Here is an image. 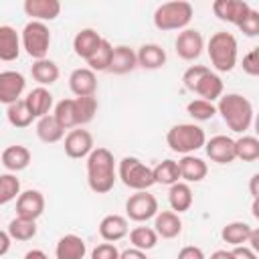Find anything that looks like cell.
Returning a JSON list of instances; mask_svg holds the SVG:
<instances>
[{
	"label": "cell",
	"instance_id": "1",
	"mask_svg": "<svg viewBox=\"0 0 259 259\" xmlns=\"http://www.w3.org/2000/svg\"><path fill=\"white\" fill-rule=\"evenodd\" d=\"M117 180L115 160L107 148H95L87 158V184L95 194H107Z\"/></svg>",
	"mask_w": 259,
	"mask_h": 259
},
{
	"label": "cell",
	"instance_id": "2",
	"mask_svg": "<svg viewBox=\"0 0 259 259\" xmlns=\"http://www.w3.org/2000/svg\"><path fill=\"white\" fill-rule=\"evenodd\" d=\"M217 111L221 113V117L229 125V130L235 134L247 132L255 119L251 101L247 97H243L241 93H225L217 103Z\"/></svg>",
	"mask_w": 259,
	"mask_h": 259
},
{
	"label": "cell",
	"instance_id": "3",
	"mask_svg": "<svg viewBox=\"0 0 259 259\" xmlns=\"http://www.w3.org/2000/svg\"><path fill=\"white\" fill-rule=\"evenodd\" d=\"M237 49H239L237 38L227 30L214 32L206 45V53L210 57V63L219 73H229L235 69L237 55H239Z\"/></svg>",
	"mask_w": 259,
	"mask_h": 259
},
{
	"label": "cell",
	"instance_id": "4",
	"mask_svg": "<svg viewBox=\"0 0 259 259\" xmlns=\"http://www.w3.org/2000/svg\"><path fill=\"white\" fill-rule=\"evenodd\" d=\"M166 144L172 152L188 156L206 146V134L196 123H176L166 134Z\"/></svg>",
	"mask_w": 259,
	"mask_h": 259
},
{
	"label": "cell",
	"instance_id": "5",
	"mask_svg": "<svg viewBox=\"0 0 259 259\" xmlns=\"http://www.w3.org/2000/svg\"><path fill=\"white\" fill-rule=\"evenodd\" d=\"M194 16L192 4L186 0L164 2L154 12V26L158 30H184Z\"/></svg>",
	"mask_w": 259,
	"mask_h": 259
},
{
	"label": "cell",
	"instance_id": "6",
	"mask_svg": "<svg viewBox=\"0 0 259 259\" xmlns=\"http://www.w3.org/2000/svg\"><path fill=\"white\" fill-rule=\"evenodd\" d=\"M117 178L123 182V186L140 192V190H148L150 186L156 184L154 178V168L146 166L140 158L136 156H125L119 160L117 166Z\"/></svg>",
	"mask_w": 259,
	"mask_h": 259
},
{
	"label": "cell",
	"instance_id": "7",
	"mask_svg": "<svg viewBox=\"0 0 259 259\" xmlns=\"http://www.w3.org/2000/svg\"><path fill=\"white\" fill-rule=\"evenodd\" d=\"M20 38H22V49L30 59L34 61L47 59V53L51 47V30L45 22H38V20L26 22L20 32Z\"/></svg>",
	"mask_w": 259,
	"mask_h": 259
},
{
	"label": "cell",
	"instance_id": "8",
	"mask_svg": "<svg viewBox=\"0 0 259 259\" xmlns=\"http://www.w3.org/2000/svg\"><path fill=\"white\" fill-rule=\"evenodd\" d=\"M158 212H160L158 210V198L154 194H150L148 190L134 192L125 200V214H127V219H132L136 223H146L150 219H156Z\"/></svg>",
	"mask_w": 259,
	"mask_h": 259
},
{
	"label": "cell",
	"instance_id": "9",
	"mask_svg": "<svg viewBox=\"0 0 259 259\" xmlns=\"http://www.w3.org/2000/svg\"><path fill=\"white\" fill-rule=\"evenodd\" d=\"M174 49H176V55L184 61H194L202 55V49H204V38L200 34V30L196 28H184L178 32L176 40H174Z\"/></svg>",
	"mask_w": 259,
	"mask_h": 259
},
{
	"label": "cell",
	"instance_id": "10",
	"mask_svg": "<svg viewBox=\"0 0 259 259\" xmlns=\"http://www.w3.org/2000/svg\"><path fill=\"white\" fill-rule=\"evenodd\" d=\"M93 136L91 132L83 130V127H77V130H71L67 136H65V154L69 158H89V154L93 152Z\"/></svg>",
	"mask_w": 259,
	"mask_h": 259
},
{
	"label": "cell",
	"instance_id": "11",
	"mask_svg": "<svg viewBox=\"0 0 259 259\" xmlns=\"http://www.w3.org/2000/svg\"><path fill=\"white\" fill-rule=\"evenodd\" d=\"M26 81L24 75L18 71H2L0 73V101L4 105H12L24 93Z\"/></svg>",
	"mask_w": 259,
	"mask_h": 259
},
{
	"label": "cell",
	"instance_id": "12",
	"mask_svg": "<svg viewBox=\"0 0 259 259\" xmlns=\"http://www.w3.org/2000/svg\"><path fill=\"white\" fill-rule=\"evenodd\" d=\"M204 150L206 156L217 164H231L233 160H237V146L235 140L229 136H212L206 142Z\"/></svg>",
	"mask_w": 259,
	"mask_h": 259
},
{
	"label": "cell",
	"instance_id": "13",
	"mask_svg": "<svg viewBox=\"0 0 259 259\" xmlns=\"http://www.w3.org/2000/svg\"><path fill=\"white\" fill-rule=\"evenodd\" d=\"M251 6L245 0H217L212 2V12L219 20L223 22H231L235 26L241 24V20L249 14Z\"/></svg>",
	"mask_w": 259,
	"mask_h": 259
},
{
	"label": "cell",
	"instance_id": "14",
	"mask_svg": "<svg viewBox=\"0 0 259 259\" xmlns=\"http://www.w3.org/2000/svg\"><path fill=\"white\" fill-rule=\"evenodd\" d=\"M42 212H45V196L40 190L30 188V190H24L16 198V217L36 221Z\"/></svg>",
	"mask_w": 259,
	"mask_h": 259
},
{
	"label": "cell",
	"instance_id": "15",
	"mask_svg": "<svg viewBox=\"0 0 259 259\" xmlns=\"http://www.w3.org/2000/svg\"><path fill=\"white\" fill-rule=\"evenodd\" d=\"M69 87L75 97H89L97 91V75L89 67H79L69 75Z\"/></svg>",
	"mask_w": 259,
	"mask_h": 259
},
{
	"label": "cell",
	"instance_id": "16",
	"mask_svg": "<svg viewBox=\"0 0 259 259\" xmlns=\"http://www.w3.org/2000/svg\"><path fill=\"white\" fill-rule=\"evenodd\" d=\"M26 16L38 22L55 20L61 14V2L59 0H24L22 4Z\"/></svg>",
	"mask_w": 259,
	"mask_h": 259
},
{
	"label": "cell",
	"instance_id": "17",
	"mask_svg": "<svg viewBox=\"0 0 259 259\" xmlns=\"http://www.w3.org/2000/svg\"><path fill=\"white\" fill-rule=\"evenodd\" d=\"M101 40H103V36H99L97 30H93V28H81L75 34V38H73V51H75L77 57L89 61L91 55L99 49Z\"/></svg>",
	"mask_w": 259,
	"mask_h": 259
},
{
	"label": "cell",
	"instance_id": "18",
	"mask_svg": "<svg viewBox=\"0 0 259 259\" xmlns=\"http://www.w3.org/2000/svg\"><path fill=\"white\" fill-rule=\"evenodd\" d=\"M127 233H130L127 219L121 217V214H107L99 223V235L107 243H115V241L123 239Z\"/></svg>",
	"mask_w": 259,
	"mask_h": 259
},
{
	"label": "cell",
	"instance_id": "19",
	"mask_svg": "<svg viewBox=\"0 0 259 259\" xmlns=\"http://www.w3.org/2000/svg\"><path fill=\"white\" fill-rule=\"evenodd\" d=\"M87 253V245L85 241L79 237V235H63L59 241H57V247H55V257L57 259H83Z\"/></svg>",
	"mask_w": 259,
	"mask_h": 259
},
{
	"label": "cell",
	"instance_id": "20",
	"mask_svg": "<svg viewBox=\"0 0 259 259\" xmlns=\"http://www.w3.org/2000/svg\"><path fill=\"white\" fill-rule=\"evenodd\" d=\"M223 81H221V77L217 75V73H212L210 69L202 75V79L198 81V85L194 87V91L192 93H196L198 95V99H204V101H219L225 93H223Z\"/></svg>",
	"mask_w": 259,
	"mask_h": 259
},
{
	"label": "cell",
	"instance_id": "21",
	"mask_svg": "<svg viewBox=\"0 0 259 259\" xmlns=\"http://www.w3.org/2000/svg\"><path fill=\"white\" fill-rule=\"evenodd\" d=\"M32 156H30V150L26 146H20V144H14V146H8L4 148L2 152V166L8 170V172H20L24 168H28Z\"/></svg>",
	"mask_w": 259,
	"mask_h": 259
},
{
	"label": "cell",
	"instance_id": "22",
	"mask_svg": "<svg viewBox=\"0 0 259 259\" xmlns=\"http://www.w3.org/2000/svg\"><path fill=\"white\" fill-rule=\"evenodd\" d=\"M20 49H22V38L18 36V32L12 26L2 24L0 26V59L6 63L14 61L18 59Z\"/></svg>",
	"mask_w": 259,
	"mask_h": 259
},
{
	"label": "cell",
	"instance_id": "23",
	"mask_svg": "<svg viewBox=\"0 0 259 259\" xmlns=\"http://www.w3.org/2000/svg\"><path fill=\"white\" fill-rule=\"evenodd\" d=\"M178 166H180V176H182V180L188 182V184H190V182H200V180H204L206 174H208L206 162H204L202 158L192 156V154L182 156V158L178 160Z\"/></svg>",
	"mask_w": 259,
	"mask_h": 259
},
{
	"label": "cell",
	"instance_id": "24",
	"mask_svg": "<svg viewBox=\"0 0 259 259\" xmlns=\"http://www.w3.org/2000/svg\"><path fill=\"white\" fill-rule=\"evenodd\" d=\"M154 229L162 239H174L182 233V221L174 210H160L154 219Z\"/></svg>",
	"mask_w": 259,
	"mask_h": 259
},
{
	"label": "cell",
	"instance_id": "25",
	"mask_svg": "<svg viewBox=\"0 0 259 259\" xmlns=\"http://www.w3.org/2000/svg\"><path fill=\"white\" fill-rule=\"evenodd\" d=\"M138 65V53L125 45H119L113 49V59H111V67H109V73H115V75H125V73H132Z\"/></svg>",
	"mask_w": 259,
	"mask_h": 259
},
{
	"label": "cell",
	"instance_id": "26",
	"mask_svg": "<svg viewBox=\"0 0 259 259\" xmlns=\"http://www.w3.org/2000/svg\"><path fill=\"white\" fill-rule=\"evenodd\" d=\"M138 65L142 69H160L166 65V51L156 42H146L138 49Z\"/></svg>",
	"mask_w": 259,
	"mask_h": 259
},
{
	"label": "cell",
	"instance_id": "27",
	"mask_svg": "<svg viewBox=\"0 0 259 259\" xmlns=\"http://www.w3.org/2000/svg\"><path fill=\"white\" fill-rule=\"evenodd\" d=\"M24 99H26L32 115L38 117V119L45 117V115H49V111L53 107V93L47 87H40V85L34 87L32 91H28V95Z\"/></svg>",
	"mask_w": 259,
	"mask_h": 259
},
{
	"label": "cell",
	"instance_id": "28",
	"mask_svg": "<svg viewBox=\"0 0 259 259\" xmlns=\"http://www.w3.org/2000/svg\"><path fill=\"white\" fill-rule=\"evenodd\" d=\"M192 200H194V196H192V188H190V184L188 182H176V184H172L170 186V190H168V202H170V206H172V210L174 212H186L190 206H192Z\"/></svg>",
	"mask_w": 259,
	"mask_h": 259
},
{
	"label": "cell",
	"instance_id": "29",
	"mask_svg": "<svg viewBox=\"0 0 259 259\" xmlns=\"http://www.w3.org/2000/svg\"><path fill=\"white\" fill-rule=\"evenodd\" d=\"M251 233H253V229H251L247 223H243V221H233V223H227V225L223 227L221 239H223L225 243L233 245V247H241V245L249 243Z\"/></svg>",
	"mask_w": 259,
	"mask_h": 259
},
{
	"label": "cell",
	"instance_id": "30",
	"mask_svg": "<svg viewBox=\"0 0 259 259\" xmlns=\"http://www.w3.org/2000/svg\"><path fill=\"white\" fill-rule=\"evenodd\" d=\"M30 75L32 79L40 85V87H47V85H53L57 79H59V67L55 61L51 59H40V61H34L32 67H30Z\"/></svg>",
	"mask_w": 259,
	"mask_h": 259
},
{
	"label": "cell",
	"instance_id": "31",
	"mask_svg": "<svg viewBox=\"0 0 259 259\" xmlns=\"http://www.w3.org/2000/svg\"><path fill=\"white\" fill-rule=\"evenodd\" d=\"M36 136H38V140L45 142V144H55V142L63 140L65 130H63V125L55 119V115H45V117H40V119L36 121Z\"/></svg>",
	"mask_w": 259,
	"mask_h": 259
},
{
	"label": "cell",
	"instance_id": "32",
	"mask_svg": "<svg viewBox=\"0 0 259 259\" xmlns=\"http://www.w3.org/2000/svg\"><path fill=\"white\" fill-rule=\"evenodd\" d=\"M6 117H8L10 125L20 127V130H22V127H28V125L32 123V119H36V117L32 115V111H30L26 99H18L16 103L8 105V107H6Z\"/></svg>",
	"mask_w": 259,
	"mask_h": 259
},
{
	"label": "cell",
	"instance_id": "33",
	"mask_svg": "<svg viewBox=\"0 0 259 259\" xmlns=\"http://www.w3.org/2000/svg\"><path fill=\"white\" fill-rule=\"evenodd\" d=\"M154 178H156V184H166V186H172L176 182H180V166L176 160H162L160 164L154 166Z\"/></svg>",
	"mask_w": 259,
	"mask_h": 259
},
{
	"label": "cell",
	"instance_id": "34",
	"mask_svg": "<svg viewBox=\"0 0 259 259\" xmlns=\"http://www.w3.org/2000/svg\"><path fill=\"white\" fill-rule=\"evenodd\" d=\"M130 243L140 251H150L158 245V233L154 227H136L130 231Z\"/></svg>",
	"mask_w": 259,
	"mask_h": 259
},
{
	"label": "cell",
	"instance_id": "35",
	"mask_svg": "<svg viewBox=\"0 0 259 259\" xmlns=\"http://www.w3.org/2000/svg\"><path fill=\"white\" fill-rule=\"evenodd\" d=\"M6 231L10 233V237L14 241H30L36 237V221H28V219H22V217H14Z\"/></svg>",
	"mask_w": 259,
	"mask_h": 259
},
{
	"label": "cell",
	"instance_id": "36",
	"mask_svg": "<svg viewBox=\"0 0 259 259\" xmlns=\"http://www.w3.org/2000/svg\"><path fill=\"white\" fill-rule=\"evenodd\" d=\"M113 45L107 40V38H103L101 40V45H99V49L91 55V59L87 61V65H89V69L91 71H109V67H111V59H113Z\"/></svg>",
	"mask_w": 259,
	"mask_h": 259
},
{
	"label": "cell",
	"instance_id": "37",
	"mask_svg": "<svg viewBox=\"0 0 259 259\" xmlns=\"http://www.w3.org/2000/svg\"><path fill=\"white\" fill-rule=\"evenodd\" d=\"M55 119L63 125V130H73L79 127L77 123V113H75V99H61L55 105Z\"/></svg>",
	"mask_w": 259,
	"mask_h": 259
},
{
	"label": "cell",
	"instance_id": "38",
	"mask_svg": "<svg viewBox=\"0 0 259 259\" xmlns=\"http://www.w3.org/2000/svg\"><path fill=\"white\" fill-rule=\"evenodd\" d=\"M237 146V160L243 162H255L259 160V138L257 136H241L235 140Z\"/></svg>",
	"mask_w": 259,
	"mask_h": 259
},
{
	"label": "cell",
	"instance_id": "39",
	"mask_svg": "<svg viewBox=\"0 0 259 259\" xmlns=\"http://www.w3.org/2000/svg\"><path fill=\"white\" fill-rule=\"evenodd\" d=\"M75 113H77V123L87 125L89 121H93L95 113H97V99L95 95L89 97H75Z\"/></svg>",
	"mask_w": 259,
	"mask_h": 259
},
{
	"label": "cell",
	"instance_id": "40",
	"mask_svg": "<svg viewBox=\"0 0 259 259\" xmlns=\"http://www.w3.org/2000/svg\"><path fill=\"white\" fill-rule=\"evenodd\" d=\"M186 111L192 119L196 121H208L212 119L219 111H217V105L210 103V101H204V99H192L188 105H186Z\"/></svg>",
	"mask_w": 259,
	"mask_h": 259
},
{
	"label": "cell",
	"instance_id": "41",
	"mask_svg": "<svg viewBox=\"0 0 259 259\" xmlns=\"http://www.w3.org/2000/svg\"><path fill=\"white\" fill-rule=\"evenodd\" d=\"M20 194H22L20 192V180L10 172L2 174L0 176V204H8L10 200L18 198Z\"/></svg>",
	"mask_w": 259,
	"mask_h": 259
},
{
	"label": "cell",
	"instance_id": "42",
	"mask_svg": "<svg viewBox=\"0 0 259 259\" xmlns=\"http://www.w3.org/2000/svg\"><path fill=\"white\" fill-rule=\"evenodd\" d=\"M206 71H208V67H204V65H192V67H188L184 71V75H182V85L188 91H194V87L198 85V81L202 79V75Z\"/></svg>",
	"mask_w": 259,
	"mask_h": 259
},
{
	"label": "cell",
	"instance_id": "43",
	"mask_svg": "<svg viewBox=\"0 0 259 259\" xmlns=\"http://www.w3.org/2000/svg\"><path fill=\"white\" fill-rule=\"evenodd\" d=\"M245 36H257L259 34V10H249V14L241 20V24L237 26Z\"/></svg>",
	"mask_w": 259,
	"mask_h": 259
},
{
	"label": "cell",
	"instance_id": "44",
	"mask_svg": "<svg viewBox=\"0 0 259 259\" xmlns=\"http://www.w3.org/2000/svg\"><path fill=\"white\" fill-rule=\"evenodd\" d=\"M243 71L251 77H259V47L251 49L245 57H243V63H241Z\"/></svg>",
	"mask_w": 259,
	"mask_h": 259
},
{
	"label": "cell",
	"instance_id": "45",
	"mask_svg": "<svg viewBox=\"0 0 259 259\" xmlns=\"http://www.w3.org/2000/svg\"><path fill=\"white\" fill-rule=\"evenodd\" d=\"M119 251L115 247V243H99L93 251H91V259H119Z\"/></svg>",
	"mask_w": 259,
	"mask_h": 259
},
{
	"label": "cell",
	"instance_id": "46",
	"mask_svg": "<svg viewBox=\"0 0 259 259\" xmlns=\"http://www.w3.org/2000/svg\"><path fill=\"white\" fill-rule=\"evenodd\" d=\"M176 259H206V255H204V251L200 249V247H196V245H186V247H182L180 251H178V257Z\"/></svg>",
	"mask_w": 259,
	"mask_h": 259
},
{
	"label": "cell",
	"instance_id": "47",
	"mask_svg": "<svg viewBox=\"0 0 259 259\" xmlns=\"http://www.w3.org/2000/svg\"><path fill=\"white\" fill-rule=\"evenodd\" d=\"M233 257L235 259H259V255L247 247V245H241V247H233Z\"/></svg>",
	"mask_w": 259,
	"mask_h": 259
},
{
	"label": "cell",
	"instance_id": "48",
	"mask_svg": "<svg viewBox=\"0 0 259 259\" xmlns=\"http://www.w3.org/2000/svg\"><path fill=\"white\" fill-rule=\"evenodd\" d=\"M119 259H148V255H146V251H140V249L132 247V249H125V251H121Z\"/></svg>",
	"mask_w": 259,
	"mask_h": 259
},
{
	"label": "cell",
	"instance_id": "49",
	"mask_svg": "<svg viewBox=\"0 0 259 259\" xmlns=\"http://www.w3.org/2000/svg\"><path fill=\"white\" fill-rule=\"evenodd\" d=\"M10 241H14V239L10 237V233H8V231H2V233H0V255H2V257L8 253Z\"/></svg>",
	"mask_w": 259,
	"mask_h": 259
},
{
	"label": "cell",
	"instance_id": "50",
	"mask_svg": "<svg viewBox=\"0 0 259 259\" xmlns=\"http://www.w3.org/2000/svg\"><path fill=\"white\" fill-rule=\"evenodd\" d=\"M249 192L253 198H259V172H255L249 180Z\"/></svg>",
	"mask_w": 259,
	"mask_h": 259
},
{
	"label": "cell",
	"instance_id": "51",
	"mask_svg": "<svg viewBox=\"0 0 259 259\" xmlns=\"http://www.w3.org/2000/svg\"><path fill=\"white\" fill-rule=\"evenodd\" d=\"M249 247L259 255V227H257V229H253L251 239H249Z\"/></svg>",
	"mask_w": 259,
	"mask_h": 259
},
{
	"label": "cell",
	"instance_id": "52",
	"mask_svg": "<svg viewBox=\"0 0 259 259\" xmlns=\"http://www.w3.org/2000/svg\"><path fill=\"white\" fill-rule=\"evenodd\" d=\"M24 259H49V255L45 251H40V249H30V251H26Z\"/></svg>",
	"mask_w": 259,
	"mask_h": 259
},
{
	"label": "cell",
	"instance_id": "53",
	"mask_svg": "<svg viewBox=\"0 0 259 259\" xmlns=\"http://www.w3.org/2000/svg\"><path fill=\"white\" fill-rule=\"evenodd\" d=\"M208 259H235L233 257V251H227V249H219V251H214Z\"/></svg>",
	"mask_w": 259,
	"mask_h": 259
},
{
	"label": "cell",
	"instance_id": "54",
	"mask_svg": "<svg viewBox=\"0 0 259 259\" xmlns=\"http://www.w3.org/2000/svg\"><path fill=\"white\" fill-rule=\"evenodd\" d=\"M251 212H253V217L259 221V198H253V204H251Z\"/></svg>",
	"mask_w": 259,
	"mask_h": 259
},
{
	"label": "cell",
	"instance_id": "55",
	"mask_svg": "<svg viewBox=\"0 0 259 259\" xmlns=\"http://www.w3.org/2000/svg\"><path fill=\"white\" fill-rule=\"evenodd\" d=\"M253 127H255V134L259 138V113H255V119H253Z\"/></svg>",
	"mask_w": 259,
	"mask_h": 259
}]
</instances>
